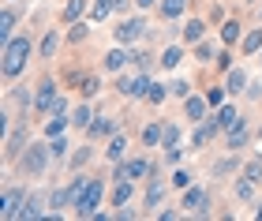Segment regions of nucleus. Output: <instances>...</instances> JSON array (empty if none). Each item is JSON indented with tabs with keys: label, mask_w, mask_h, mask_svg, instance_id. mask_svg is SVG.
<instances>
[{
	"label": "nucleus",
	"mask_w": 262,
	"mask_h": 221,
	"mask_svg": "<svg viewBox=\"0 0 262 221\" xmlns=\"http://www.w3.org/2000/svg\"><path fill=\"white\" fill-rule=\"evenodd\" d=\"M71 188H75V199H71V206H75L79 217H86V214L98 210V203H101V180H75Z\"/></svg>",
	"instance_id": "1"
},
{
	"label": "nucleus",
	"mask_w": 262,
	"mask_h": 221,
	"mask_svg": "<svg viewBox=\"0 0 262 221\" xmlns=\"http://www.w3.org/2000/svg\"><path fill=\"white\" fill-rule=\"evenodd\" d=\"M30 53H34V49H30V38H11V41L4 45V64H0V68H4V75L15 79L23 68H27Z\"/></svg>",
	"instance_id": "2"
},
{
	"label": "nucleus",
	"mask_w": 262,
	"mask_h": 221,
	"mask_svg": "<svg viewBox=\"0 0 262 221\" xmlns=\"http://www.w3.org/2000/svg\"><path fill=\"white\" fill-rule=\"evenodd\" d=\"M49 161H53L49 146H27L23 150V172H27V176H41V172L49 169Z\"/></svg>",
	"instance_id": "3"
},
{
	"label": "nucleus",
	"mask_w": 262,
	"mask_h": 221,
	"mask_svg": "<svg viewBox=\"0 0 262 221\" xmlns=\"http://www.w3.org/2000/svg\"><path fill=\"white\" fill-rule=\"evenodd\" d=\"M150 172H154V165H150V161L146 158H135V161H127V165H120V169H116V180H139V176H150Z\"/></svg>",
	"instance_id": "4"
},
{
	"label": "nucleus",
	"mask_w": 262,
	"mask_h": 221,
	"mask_svg": "<svg viewBox=\"0 0 262 221\" xmlns=\"http://www.w3.org/2000/svg\"><path fill=\"white\" fill-rule=\"evenodd\" d=\"M56 101H60V98H56V83H53V79H45L41 90H38V101H34V109H38V113H53Z\"/></svg>",
	"instance_id": "5"
},
{
	"label": "nucleus",
	"mask_w": 262,
	"mask_h": 221,
	"mask_svg": "<svg viewBox=\"0 0 262 221\" xmlns=\"http://www.w3.org/2000/svg\"><path fill=\"white\" fill-rule=\"evenodd\" d=\"M184 206H187L191 214H206V206H210V195L202 191V188H187V191H184Z\"/></svg>",
	"instance_id": "6"
},
{
	"label": "nucleus",
	"mask_w": 262,
	"mask_h": 221,
	"mask_svg": "<svg viewBox=\"0 0 262 221\" xmlns=\"http://www.w3.org/2000/svg\"><path fill=\"white\" fill-rule=\"evenodd\" d=\"M142 19H124L120 27H116V41H139L142 38Z\"/></svg>",
	"instance_id": "7"
},
{
	"label": "nucleus",
	"mask_w": 262,
	"mask_h": 221,
	"mask_svg": "<svg viewBox=\"0 0 262 221\" xmlns=\"http://www.w3.org/2000/svg\"><path fill=\"white\" fill-rule=\"evenodd\" d=\"M150 90V75H139V79H120V94L124 98H139Z\"/></svg>",
	"instance_id": "8"
},
{
	"label": "nucleus",
	"mask_w": 262,
	"mask_h": 221,
	"mask_svg": "<svg viewBox=\"0 0 262 221\" xmlns=\"http://www.w3.org/2000/svg\"><path fill=\"white\" fill-rule=\"evenodd\" d=\"M19 206H23V191L8 188V191H4V199H0V217H15V214H19Z\"/></svg>",
	"instance_id": "9"
},
{
	"label": "nucleus",
	"mask_w": 262,
	"mask_h": 221,
	"mask_svg": "<svg viewBox=\"0 0 262 221\" xmlns=\"http://www.w3.org/2000/svg\"><path fill=\"white\" fill-rule=\"evenodd\" d=\"M15 8H4V15H0V45L11 41V30H15Z\"/></svg>",
	"instance_id": "10"
},
{
	"label": "nucleus",
	"mask_w": 262,
	"mask_h": 221,
	"mask_svg": "<svg viewBox=\"0 0 262 221\" xmlns=\"http://www.w3.org/2000/svg\"><path fill=\"white\" fill-rule=\"evenodd\" d=\"M225 90H229V94H244V90H247V75L240 72V68H236V72H229V79H225Z\"/></svg>",
	"instance_id": "11"
},
{
	"label": "nucleus",
	"mask_w": 262,
	"mask_h": 221,
	"mask_svg": "<svg viewBox=\"0 0 262 221\" xmlns=\"http://www.w3.org/2000/svg\"><path fill=\"white\" fill-rule=\"evenodd\" d=\"M131 56H135V53H124V49H113L109 56H105V68H109V72H124V64L131 60Z\"/></svg>",
	"instance_id": "12"
},
{
	"label": "nucleus",
	"mask_w": 262,
	"mask_h": 221,
	"mask_svg": "<svg viewBox=\"0 0 262 221\" xmlns=\"http://www.w3.org/2000/svg\"><path fill=\"white\" fill-rule=\"evenodd\" d=\"M142 143H146V146H161V143H165V127H161V124L142 127Z\"/></svg>",
	"instance_id": "13"
},
{
	"label": "nucleus",
	"mask_w": 262,
	"mask_h": 221,
	"mask_svg": "<svg viewBox=\"0 0 262 221\" xmlns=\"http://www.w3.org/2000/svg\"><path fill=\"white\" fill-rule=\"evenodd\" d=\"M165 199V184L161 180H150V188H146V195H142V203H146V206H158Z\"/></svg>",
	"instance_id": "14"
},
{
	"label": "nucleus",
	"mask_w": 262,
	"mask_h": 221,
	"mask_svg": "<svg viewBox=\"0 0 262 221\" xmlns=\"http://www.w3.org/2000/svg\"><path fill=\"white\" fill-rule=\"evenodd\" d=\"M202 34H206V23H202V19H187L184 38H187V41H202Z\"/></svg>",
	"instance_id": "15"
},
{
	"label": "nucleus",
	"mask_w": 262,
	"mask_h": 221,
	"mask_svg": "<svg viewBox=\"0 0 262 221\" xmlns=\"http://www.w3.org/2000/svg\"><path fill=\"white\" fill-rule=\"evenodd\" d=\"M184 8H187V0H161V15H165V19L184 15Z\"/></svg>",
	"instance_id": "16"
},
{
	"label": "nucleus",
	"mask_w": 262,
	"mask_h": 221,
	"mask_svg": "<svg viewBox=\"0 0 262 221\" xmlns=\"http://www.w3.org/2000/svg\"><path fill=\"white\" fill-rule=\"evenodd\" d=\"M127 199H131V180H124V176H120V184L113 188V206H124Z\"/></svg>",
	"instance_id": "17"
},
{
	"label": "nucleus",
	"mask_w": 262,
	"mask_h": 221,
	"mask_svg": "<svg viewBox=\"0 0 262 221\" xmlns=\"http://www.w3.org/2000/svg\"><path fill=\"white\" fill-rule=\"evenodd\" d=\"M71 124H75V127H90V124H94V113H90V105H79L75 113H71Z\"/></svg>",
	"instance_id": "18"
},
{
	"label": "nucleus",
	"mask_w": 262,
	"mask_h": 221,
	"mask_svg": "<svg viewBox=\"0 0 262 221\" xmlns=\"http://www.w3.org/2000/svg\"><path fill=\"white\" fill-rule=\"evenodd\" d=\"M180 60H184V49H180V45H169V49L161 53V64H165V68H176Z\"/></svg>",
	"instance_id": "19"
},
{
	"label": "nucleus",
	"mask_w": 262,
	"mask_h": 221,
	"mask_svg": "<svg viewBox=\"0 0 262 221\" xmlns=\"http://www.w3.org/2000/svg\"><path fill=\"white\" fill-rule=\"evenodd\" d=\"M217 127H221L217 120H213V124H199V127H195V146H206V139L217 131Z\"/></svg>",
	"instance_id": "20"
},
{
	"label": "nucleus",
	"mask_w": 262,
	"mask_h": 221,
	"mask_svg": "<svg viewBox=\"0 0 262 221\" xmlns=\"http://www.w3.org/2000/svg\"><path fill=\"white\" fill-rule=\"evenodd\" d=\"M206 105H210L206 98H187V116H191V120H202V113H206Z\"/></svg>",
	"instance_id": "21"
},
{
	"label": "nucleus",
	"mask_w": 262,
	"mask_h": 221,
	"mask_svg": "<svg viewBox=\"0 0 262 221\" xmlns=\"http://www.w3.org/2000/svg\"><path fill=\"white\" fill-rule=\"evenodd\" d=\"M124 150H127V143H124V135H116L113 143H109V150H105V158H109V161H120V158H124Z\"/></svg>",
	"instance_id": "22"
},
{
	"label": "nucleus",
	"mask_w": 262,
	"mask_h": 221,
	"mask_svg": "<svg viewBox=\"0 0 262 221\" xmlns=\"http://www.w3.org/2000/svg\"><path fill=\"white\" fill-rule=\"evenodd\" d=\"M217 124H221V127H236V124H240V113H236L232 105L221 109V113H217Z\"/></svg>",
	"instance_id": "23"
},
{
	"label": "nucleus",
	"mask_w": 262,
	"mask_h": 221,
	"mask_svg": "<svg viewBox=\"0 0 262 221\" xmlns=\"http://www.w3.org/2000/svg\"><path fill=\"white\" fill-rule=\"evenodd\" d=\"M169 94H176V98H191V83H187V79H172V83H169Z\"/></svg>",
	"instance_id": "24"
},
{
	"label": "nucleus",
	"mask_w": 262,
	"mask_h": 221,
	"mask_svg": "<svg viewBox=\"0 0 262 221\" xmlns=\"http://www.w3.org/2000/svg\"><path fill=\"white\" fill-rule=\"evenodd\" d=\"M116 8V0H98L94 4V23H101V19H109V11Z\"/></svg>",
	"instance_id": "25"
},
{
	"label": "nucleus",
	"mask_w": 262,
	"mask_h": 221,
	"mask_svg": "<svg viewBox=\"0 0 262 221\" xmlns=\"http://www.w3.org/2000/svg\"><path fill=\"white\" fill-rule=\"evenodd\" d=\"M82 8H86V0H68V8H64V19L68 23H75L82 15Z\"/></svg>",
	"instance_id": "26"
},
{
	"label": "nucleus",
	"mask_w": 262,
	"mask_h": 221,
	"mask_svg": "<svg viewBox=\"0 0 262 221\" xmlns=\"http://www.w3.org/2000/svg\"><path fill=\"white\" fill-rule=\"evenodd\" d=\"M56 45H60V34L49 30V34H45V41H41V56H53V53H56Z\"/></svg>",
	"instance_id": "27"
},
{
	"label": "nucleus",
	"mask_w": 262,
	"mask_h": 221,
	"mask_svg": "<svg viewBox=\"0 0 262 221\" xmlns=\"http://www.w3.org/2000/svg\"><path fill=\"white\" fill-rule=\"evenodd\" d=\"M244 143H247V127H244V124H236L232 131H229V146L236 150V146H244Z\"/></svg>",
	"instance_id": "28"
},
{
	"label": "nucleus",
	"mask_w": 262,
	"mask_h": 221,
	"mask_svg": "<svg viewBox=\"0 0 262 221\" xmlns=\"http://www.w3.org/2000/svg\"><path fill=\"white\" fill-rule=\"evenodd\" d=\"M79 90H82V94H86V98H94V94H98V90H101L98 75H86V79H82V83H79Z\"/></svg>",
	"instance_id": "29"
},
{
	"label": "nucleus",
	"mask_w": 262,
	"mask_h": 221,
	"mask_svg": "<svg viewBox=\"0 0 262 221\" xmlns=\"http://www.w3.org/2000/svg\"><path fill=\"white\" fill-rule=\"evenodd\" d=\"M244 49H247V53L262 49V27H258V30H251V34H247V38H244Z\"/></svg>",
	"instance_id": "30"
},
{
	"label": "nucleus",
	"mask_w": 262,
	"mask_h": 221,
	"mask_svg": "<svg viewBox=\"0 0 262 221\" xmlns=\"http://www.w3.org/2000/svg\"><path fill=\"white\" fill-rule=\"evenodd\" d=\"M251 195H255V180H240V184H236V199H251Z\"/></svg>",
	"instance_id": "31"
},
{
	"label": "nucleus",
	"mask_w": 262,
	"mask_h": 221,
	"mask_svg": "<svg viewBox=\"0 0 262 221\" xmlns=\"http://www.w3.org/2000/svg\"><path fill=\"white\" fill-rule=\"evenodd\" d=\"M109 131H113V120H105V116L90 124V135H94V139H98V135H109Z\"/></svg>",
	"instance_id": "32"
},
{
	"label": "nucleus",
	"mask_w": 262,
	"mask_h": 221,
	"mask_svg": "<svg viewBox=\"0 0 262 221\" xmlns=\"http://www.w3.org/2000/svg\"><path fill=\"white\" fill-rule=\"evenodd\" d=\"M49 150H53V158H64V154H68V139H64V135L49 139Z\"/></svg>",
	"instance_id": "33"
},
{
	"label": "nucleus",
	"mask_w": 262,
	"mask_h": 221,
	"mask_svg": "<svg viewBox=\"0 0 262 221\" xmlns=\"http://www.w3.org/2000/svg\"><path fill=\"white\" fill-rule=\"evenodd\" d=\"M195 60H202V64H206V60H213V45H210V41H199V49H195Z\"/></svg>",
	"instance_id": "34"
},
{
	"label": "nucleus",
	"mask_w": 262,
	"mask_h": 221,
	"mask_svg": "<svg viewBox=\"0 0 262 221\" xmlns=\"http://www.w3.org/2000/svg\"><path fill=\"white\" fill-rule=\"evenodd\" d=\"M165 94H169V90H165L161 83H150V90H146V98L154 101V105H158V101H165Z\"/></svg>",
	"instance_id": "35"
},
{
	"label": "nucleus",
	"mask_w": 262,
	"mask_h": 221,
	"mask_svg": "<svg viewBox=\"0 0 262 221\" xmlns=\"http://www.w3.org/2000/svg\"><path fill=\"white\" fill-rule=\"evenodd\" d=\"M172 188H191V172L176 169V172H172Z\"/></svg>",
	"instance_id": "36"
},
{
	"label": "nucleus",
	"mask_w": 262,
	"mask_h": 221,
	"mask_svg": "<svg viewBox=\"0 0 262 221\" xmlns=\"http://www.w3.org/2000/svg\"><path fill=\"white\" fill-rule=\"evenodd\" d=\"M221 38H225V41H229V45H232L236 38H240V23H225V30H221Z\"/></svg>",
	"instance_id": "37"
},
{
	"label": "nucleus",
	"mask_w": 262,
	"mask_h": 221,
	"mask_svg": "<svg viewBox=\"0 0 262 221\" xmlns=\"http://www.w3.org/2000/svg\"><path fill=\"white\" fill-rule=\"evenodd\" d=\"M244 176L258 184V180H262V161H251V165H247V169H244Z\"/></svg>",
	"instance_id": "38"
},
{
	"label": "nucleus",
	"mask_w": 262,
	"mask_h": 221,
	"mask_svg": "<svg viewBox=\"0 0 262 221\" xmlns=\"http://www.w3.org/2000/svg\"><path fill=\"white\" fill-rule=\"evenodd\" d=\"M176 143H180V127L169 124V127H165V143H161V146H176Z\"/></svg>",
	"instance_id": "39"
},
{
	"label": "nucleus",
	"mask_w": 262,
	"mask_h": 221,
	"mask_svg": "<svg viewBox=\"0 0 262 221\" xmlns=\"http://www.w3.org/2000/svg\"><path fill=\"white\" fill-rule=\"evenodd\" d=\"M232 165H236V161H217V165H213V176H225V172H232Z\"/></svg>",
	"instance_id": "40"
},
{
	"label": "nucleus",
	"mask_w": 262,
	"mask_h": 221,
	"mask_svg": "<svg viewBox=\"0 0 262 221\" xmlns=\"http://www.w3.org/2000/svg\"><path fill=\"white\" fill-rule=\"evenodd\" d=\"M135 4H139V8H154L158 0H135Z\"/></svg>",
	"instance_id": "41"
},
{
	"label": "nucleus",
	"mask_w": 262,
	"mask_h": 221,
	"mask_svg": "<svg viewBox=\"0 0 262 221\" xmlns=\"http://www.w3.org/2000/svg\"><path fill=\"white\" fill-rule=\"evenodd\" d=\"M255 217H262V203H258V210H255Z\"/></svg>",
	"instance_id": "42"
}]
</instances>
